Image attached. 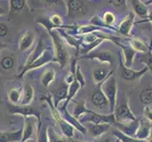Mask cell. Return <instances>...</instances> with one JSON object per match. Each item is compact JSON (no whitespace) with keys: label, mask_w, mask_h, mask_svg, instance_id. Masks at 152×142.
Segmentation results:
<instances>
[{"label":"cell","mask_w":152,"mask_h":142,"mask_svg":"<svg viewBox=\"0 0 152 142\" xmlns=\"http://www.w3.org/2000/svg\"><path fill=\"white\" fill-rule=\"evenodd\" d=\"M48 33L50 35L54 46V52H55L54 62L58 63L61 65V69H64L67 65L68 62H69V52L67 50L64 41L60 36V33L58 32L57 29H52Z\"/></svg>","instance_id":"1"},{"label":"cell","mask_w":152,"mask_h":142,"mask_svg":"<svg viewBox=\"0 0 152 142\" xmlns=\"http://www.w3.org/2000/svg\"><path fill=\"white\" fill-rule=\"evenodd\" d=\"M113 70L110 73L109 77L105 80L102 85V89L107 97L110 104V114H114L116 108V99H117V82L115 77L113 75Z\"/></svg>","instance_id":"2"},{"label":"cell","mask_w":152,"mask_h":142,"mask_svg":"<svg viewBox=\"0 0 152 142\" xmlns=\"http://www.w3.org/2000/svg\"><path fill=\"white\" fill-rule=\"evenodd\" d=\"M42 99H45V101L48 103L49 107H50V109H51L52 116H53V118H54V119L56 120V122L60 125V127H61V130L62 134H64V135L66 136V138H72L73 136L75 135V133H74L75 128L73 127V126H72L69 122H67L64 118H61L60 111L58 110V108L55 107V105H54V103H53V99H52L51 96H45V97H43V98H42Z\"/></svg>","instance_id":"3"},{"label":"cell","mask_w":152,"mask_h":142,"mask_svg":"<svg viewBox=\"0 0 152 142\" xmlns=\"http://www.w3.org/2000/svg\"><path fill=\"white\" fill-rule=\"evenodd\" d=\"M114 116H115V119H116V122L120 124L132 123L137 119L135 115L132 113V109H130L127 99L121 102L115 108Z\"/></svg>","instance_id":"4"},{"label":"cell","mask_w":152,"mask_h":142,"mask_svg":"<svg viewBox=\"0 0 152 142\" xmlns=\"http://www.w3.org/2000/svg\"><path fill=\"white\" fill-rule=\"evenodd\" d=\"M91 116L90 117H86L84 115L83 118L80 119V122L82 124V122H89L91 124H110L111 126H115L117 125L116 119H115V116L114 114H109V115H102V114H98L94 111H91V113H89Z\"/></svg>","instance_id":"5"},{"label":"cell","mask_w":152,"mask_h":142,"mask_svg":"<svg viewBox=\"0 0 152 142\" xmlns=\"http://www.w3.org/2000/svg\"><path fill=\"white\" fill-rule=\"evenodd\" d=\"M119 67H120V76H121L123 80L127 82H133L136 80H139V79L142 78L149 70L146 66H145L144 68L138 71L132 69V68H129L124 65V63L121 60V57H119Z\"/></svg>","instance_id":"6"},{"label":"cell","mask_w":152,"mask_h":142,"mask_svg":"<svg viewBox=\"0 0 152 142\" xmlns=\"http://www.w3.org/2000/svg\"><path fill=\"white\" fill-rule=\"evenodd\" d=\"M55 52H54V49H52L51 47H48V49H46L44 54L42 55L38 60H36L32 65L28 66V67H24L22 72H21V74L19 75V77H23L24 74H26L28 71L29 70H32V69H36V68H39L41 66H43L44 65H46L48 64L50 62H54V59H55Z\"/></svg>","instance_id":"7"},{"label":"cell","mask_w":152,"mask_h":142,"mask_svg":"<svg viewBox=\"0 0 152 142\" xmlns=\"http://www.w3.org/2000/svg\"><path fill=\"white\" fill-rule=\"evenodd\" d=\"M9 112L10 114H18L24 117H34L37 118L38 121H41V112L38 109L31 106H24V105H8Z\"/></svg>","instance_id":"8"},{"label":"cell","mask_w":152,"mask_h":142,"mask_svg":"<svg viewBox=\"0 0 152 142\" xmlns=\"http://www.w3.org/2000/svg\"><path fill=\"white\" fill-rule=\"evenodd\" d=\"M82 58L89 60H96L103 64H108L109 65H113L114 62V55L113 52L109 50H94L87 55H83Z\"/></svg>","instance_id":"9"},{"label":"cell","mask_w":152,"mask_h":142,"mask_svg":"<svg viewBox=\"0 0 152 142\" xmlns=\"http://www.w3.org/2000/svg\"><path fill=\"white\" fill-rule=\"evenodd\" d=\"M103 82L99 83V85H96V86L94 87L93 94H92V102L96 107H97L99 109H104L107 106L110 107L109 101H108L107 97L105 96L103 89H102Z\"/></svg>","instance_id":"10"},{"label":"cell","mask_w":152,"mask_h":142,"mask_svg":"<svg viewBox=\"0 0 152 142\" xmlns=\"http://www.w3.org/2000/svg\"><path fill=\"white\" fill-rule=\"evenodd\" d=\"M134 21H135V14L134 13H129L127 16H126L121 23L119 24L117 30H118V33L122 34L124 36H128L129 37L130 35V31H132V26L134 24Z\"/></svg>","instance_id":"11"},{"label":"cell","mask_w":152,"mask_h":142,"mask_svg":"<svg viewBox=\"0 0 152 142\" xmlns=\"http://www.w3.org/2000/svg\"><path fill=\"white\" fill-rule=\"evenodd\" d=\"M64 3H66L68 17L74 18L77 15V13H84V10H85L84 1H80V0H68V1H64Z\"/></svg>","instance_id":"12"},{"label":"cell","mask_w":152,"mask_h":142,"mask_svg":"<svg viewBox=\"0 0 152 142\" xmlns=\"http://www.w3.org/2000/svg\"><path fill=\"white\" fill-rule=\"evenodd\" d=\"M46 50V46L44 43V40H43V37H41L40 40L38 41L37 45H36L35 49L32 50V52L29 54V56L28 57L27 59V62H26V65H25V67H28L29 65H31L33 64V63L38 60L39 58L44 54V52Z\"/></svg>","instance_id":"13"},{"label":"cell","mask_w":152,"mask_h":142,"mask_svg":"<svg viewBox=\"0 0 152 142\" xmlns=\"http://www.w3.org/2000/svg\"><path fill=\"white\" fill-rule=\"evenodd\" d=\"M36 122L37 121L34 119V117H25V128L23 138L21 142H26L33 138V135L35 133Z\"/></svg>","instance_id":"14"},{"label":"cell","mask_w":152,"mask_h":142,"mask_svg":"<svg viewBox=\"0 0 152 142\" xmlns=\"http://www.w3.org/2000/svg\"><path fill=\"white\" fill-rule=\"evenodd\" d=\"M114 44L117 45L120 49L123 50L124 58H125L124 65L127 67H129V68H132V65H133V61H134L135 55L137 54V51L134 50L130 46H125V45L118 43V42H116V43H114Z\"/></svg>","instance_id":"15"},{"label":"cell","mask_w":152,"mask_h":142,"mask_svg":"<svg viewBox=\"0 0 152 142\" xmlns=\"http://www.w3.org/2000/svg\"><path fill=\"white\" fill-rule=\"evenodd\" d=\"M152 134V131H151V125L148 121L146 120L141 118L140 119V126L136 132L135 135V138H137L139 140H148L150 135Z\"/></svg>","instance_id":"16"},{"label":"cell","mask_w":152,"mask_h":142,"mask_svg":"<svg viewBox=\"0 0 152 142\" xmlns=\"http://www.w3.org/2000/svg\"><path fill=\"white\" fill-rule=\"evenodd\" d=\"M24 128L14 132H0V142H21L23 138Z\"/></svg>","instance_id":"17"},{"label":"cell","mask_w":152,"mask_h":142,"mask_svg":"<svg viewBox=\"0 0 152 142\" xmlns=\"http://www.w3.org/2000/svg\"><path fill=\"white\" fill-rule=\"evenodd\" d=\"M111 71H110L107 67H104V66H98V67L94 68L93 69V79H94V82H95L96 85H99V83L103 82L109 77Z\"/></svg>","instance_id":"18"},{"label":"cell","mask_w":152,"mask_h":142,"mask_svg":"<svg viewBox=\"0 0 152 142\" xmlns=\"http://www.w3.org/2000/svg\"><path fill=\"white\" fill-rule=\"evenodd\" d=\"M35 39V34L33 31H27L19 41V49L21 51H26L30 49L31 46L33 45V42Z\"/></svg>","instance_id":"19"},{"label":"cell","mask_w":152,"mask_h":142,"mask_svg":"<svg viewBox=\"0 0 152 142\" xmlns=\"http://www.w3.org/2000/svg\"><path fill=\"white\" fill-rule=\"evenodd\" d=\"M129 44L130 46L132 47L134 50H136L137 52H141V53H148V52L152 49V43L150 46H148L145 44V42H144L143 40H141L139 38H130L129 39Z\"/></svg>","instance_id":"20"},{"label":"cell","mask_w":152,"mask_h":142,"mask_svg":"<svg viewBox=\"0 0 152 142\" xmlns=\"http://www.w3.org/2000/svg\"><path fill=\"white\" fill-rule=\"evenodd\" d=\"M130 3H132V7L133 9L134 14H137L138 16L144 19L148 18L149 14L148 6H145L141 0H132V1H130Z\"/></svg>","instance_id":"21"},{"label":"cell","mask_w":152,"mask_h":142,"mask_svg":"<svg viewBox=\"0 0 152 142\" xmlns=\"http://www.w3.org/2000/svg\"><path fill=\"white\" fill-rule=\"evenodd\" d=\"M68 90H69V86L64 85L55 91L53 95V103L56 108L59 107V105L61 102H64L66 101V99L68 97Z\"/></svg>","instance_id":"22"},{"label":"cell","mask_w":152,"mask_h":142,"mask_svg":"<svg viewBox=\"0 0 152 142\" xmlns=\"http://www.w3.org/2000/svg\"><path fill=\"white\" fill-rule=\"evenodd\" d=\"M111 128L110 124H91L90 127L88 128V131L90 132L93 138H99V136L103 135L105 133H107Z\"/></svg>","instance_id":"23"},{"label":"cell","mask_w":152,"mask_h":142,"mask_svg":"<svg viewBox=\"0 0 152 142\" xmlns=\"http://www.w3.org/2000/svg\"><path fill=\"white\" fill-rule=\"evenodd\" d=\"M61 111H64V119L66 120L67 122H69L73 127H74L75 129H77V131H80V133L82 134H86L87 132V129L84 127V125H82L80 122V120L77 119L76 118L73 117L72 115H70L69 113L67 112V110L66 109H62Z\"/></svg>","instance_id":"24"},{"label":"cell","mask_w":152,"mask_h":142,"mask_svg":"<svg viewBox=\"0 0 152 142\" xmlns=\"http://www.w3.org/2000/svg\"><path fill=\"white\" fill-rule=\"evenodd\" d=\"M33 98H34V89L30 85L27 83L24 87V91H23V95H22V99H21L20 104L24 105V106H27V105H28L33 101Z\"/></svg>","instance_id":"25"},{"label":"cell","mask_w":152,"mask_h":142,"mask_svg":"<svg viewBox=\"0 0 152 142\" xmlns=\"http://www.w3.org/2000/svg\"><path fill=\"white\" fill-rule=\"evenodd\" d=\"M80 89H81L80 87V85L77 82V81L75 79V81L73 82L71 85H69V90H68V97L66 99V101L64 102V104L61 105V110L62 109H66V106L68 105V103H69L73 99L75 98V96L77 95V93L78 92V90Z\"/></svg>","instance_id":"26"},{"label":"cell","mask_w":152,"mask_h":142,"mask_svg":"<svg viewBox=\"0 0 152 142\" xmlns=\"http://www.w3.org/2000/svg\"><path fill=\"white\" fill-rule=\"evenodd\" d=\"M92 110H88L86 108V102L85 101H80V102H75V107H74V112H73V117L76 118L77 119L80 120V118L83 115L91 113Z\"/></svg>","instance_id":"27"},{"label":"cell","mask_w":152,"mask_h":142,"mask_svg":"<svg viewBox=\"0 0 152 142\" xmlns=\"http://www.w3.org/2000/svg\"><path fill=\"white\" fill-rule=\"evenodd\" d=\"M55 80V70L53 68H46L42 74L41 77V83L45 87H48L53 81Z\"/></svg>","instance_id":"28"},{"label":"cell","mask_w":152,"mask_h":142,"mask_svg":"<svg viewBox=\"0 0 152 142\" xmlns=\"http://www.w3.org/2000/svg\"><path fill=\"white\" fill-rule=\"evenodd\" d=\"M140 102L145 106H148L152 103V85L146 88H144L139 96Z\"/></svg>","instance_id":"29"},{"label":"cell","mask_w":152,"mask_h":142,"mask_svg":"<svg viewBox=\"0 0 152 142\" xmlns=\"http://www.w3.org/2000/svg\"><path fill=\"white\" fill-rule=\"evenodd\" d=\"M10 13H18L22 10L27 4L26 0H10Z\"/></svg>","instance_id":"30"},{"label":"cell","mask_w":152,"mask_h":142,"mask_svg":"<svg viewBox=\"0 0 152 142\" xmlns=\"http://www.w3.org/2000/svg\"><path fill=\"white\" fill-rule=\"evenodd\" d=\"M113 135L116 136V138L121 142H145L144 140H139L135 138H132V136H129L127 135H125L122 132H120L119 130H117L116 128L113 130Z\"/></svg>","instance_id":"31"},{"label":"cell","mask_w":152,"mask_h":142,"mask_svg":"<svg viewBox=\"0 0 152 142\" xmlns=\"http://www.w3.org/2000/svg\"><path fill=\"white\" fill-rule=\"evenodd\" d=\"M48 142H67L64 136L58 135L52 127L48 128Z\"/></svg>","instance_id":"32"},{"label":"cell","mask_w":152,"mask_h":142,"mask_svg":"<svg viewBox=\"0 0 152 142\" xmlns=\"http://www.w3.org/2000/svg\"><path fill=\"white\" fill-rule=\"evenodd\" d=\"M8 98H9L10 102L15 104V103H18V102H21V99H22V94H21V92L18 90V89L12 88V89H10V90L9 91Z\"/></svg>","instance_id":"33"},{"label":"cell","mask_w":152,"mask_h":142,"mask_svg":"<svg viewBox=\"0 0 152 142\" xmlns=\"http://www.w3.org/2000/svg\"><path fill=\"white\" fill-rule=\"evenodd\" d=\"M15 64V61L12 57L10 56H6L4 57L3 59L0 62V65L5 70H9V69H12V68L14 66Z\"/></svg>","instance_id":"34"},{"label":"cell","mask_w":152,"mask_h":142,"mask_svg":"<svg viewBox=\"0 0 152 142\" xmlns=\"http://www.w3.org/2000/svg\"><path fill=\"white\" fill-rule=\"evenodd\" d=\"M140 62L144 63L145 65H146L145 66L152 72V49L148 52V53H145L143 56H141Z\"/></svg>","instance_id":"35"},{"label":"cell","mask_w":152,"mask_h":142,"mask_svg":"<svg viewBox=\"0 0 152 142\" xmlns=\"http://www.w3.org/2000/svg\"><path fill=\"white\" fill-rule=\"evenodd\" d=\"M102 20L104 21V23L106 25L113 27V25L116 22V16L114 15V13H113L111 12H106L103 14Z\"/></svg>","instance_id":"36"},{"label":"cell","mask_w":152,"mask_h":142,"mask_svg":"<svg viewBox=\"0 0 152 142\" xmlns=\"http://www.w3.org/2000/svg\"><path fill=\"white\" fill-rule=\"evenodd\" d=\"M75 79L77 81V82L80 85V87L83 88L86 85V81H85V78L83 76L82 72L80 70V66L77 65V69H76V73H75Z\"/></svg>","instance_id":"37"},{"label":"cell","mask_w":152,"mask_h":142,"mask_svg":"<svg viewBox=\"0 0 152 142\" xmlns=\"http://www.w3.org/2000/svg\"><path fill=\"white\" fill-rule=\"evenodd\" d=\"M49 21L51 25L53 26V29H57V28H61L62 27V18L60 16L59 14H53L52 16L49 18Z\"/></svg>","instance_id":"38"},{"label":"cell","mask_w":152,"mask_h":142,"mask_svg":"<svg viewBox=\"0 0 152 142\" xmlns=\"http://www.w3.org/2000/svg\"><path fill=\"white\" fill-rule=\"evenodd\" d=\"M144 115L148 121L152 122V109H150L149 106H145L144 108Z\"/></svg>","instance_id":"39"},{"label":"cell","mask_w":152,"mask_h":142,"mask_svg":"<svg viewBox=\"0 0 152 142\" xmlns=\"http://www.w3.org/2000/svg\"><path fill=\"white\" fill-rule=\"evenodd\" d=\"M8 26L5 23H0V37H5L8 34Z\"/></svg>","instance_id":"40"},{"label":"cell","mask_w":152,"mask_h":142,"mask_svg":"<svg viewBox=\"0 0 152 142\" xmlns=\"http://www.w3.org/2000/svg\"><path fill=\"white\" fill-rule=\"evenodd\" d=\"M109 3H111L115 7H122L126 5L125 0H111V1H109Z\"/></svg>","instance_id":"41"},{"label":"cell","mask_w":152,"mask_h":142,"mask_svg":"<svg viewBox=\"0 0 152 142\" xmlns=\"http://www.w3.org/2000/svg\"><path fill=\"white\" fill-rule=\"evenodd\" d=\"M145 22H150V23L152 24V12L149 13L148 18H145V19H144V20H141V21H139V22H137V23L139 24V23H145Z\"/></svg>","instance_id":"42"},{"label":"cell","mask_w":152,"mask_h":142,"mask_svg":"<svg viewBox=\"0 0 152 142\" xmlns=\"http://www.w3.org/2000/svg\"><path fill=\"white\" fill-rule=\"evenodd\" d=\"M98 142H112V141H111V138H103L101 139H99Z\"/></svg>","instance_id":"43"},{"label":"cell","mask_w":152,"mask_h":142,"mask_svg":"<svg viewBox=\"0 0 152 142\" xmlns=\"http://www.w3.org/2000/svg\"><path fill=\"white\" fill-rule=\"evenodd\" d=\"M5 14H7V10L0 6V15H5Z\"/></svg>","instance_id":"44"},{"label":"cell","mask_w":152,"mask_h":142,"mask_svg":"<svg viewBox=\"0 0 152 142\" xmlns=\"http://www.w3.org/2000/svg\"><path fill=\"white\" fill-rule=\"evenodd\" d=\"M145 6H148V5H152V0H145V1H142Z\"/></svg>","instance_id":"45"},{"label":"cell","mask_w":152,"mask_h":142,"mask_svg":"<svg viewBox=\"0 0 152 142\" xmlns=\"http://www.w3.org/2000/svg\"><path fill=\"white\" fill-rule=\"evenodd\" d=\"M6 46H7L6 45H4L3 43H1V42H0V49H3V47H6Z\"/></svg>","instance_id":"46"},{"label":"cell","mask_w":152,"mask_h":142,"mask_svg":"<svg viewBox=\"0 0 152 142\" xmlns=\"http://www.w3.org/2000/svg\"><path fill=\"white\" fill-rule=\"evenodd\" d=\"M26 142H37V140H35V139H33V138H31V139H29V140H28V141H26Z\"/></svg>","instance_id":"47"},{"label":"cell","mask_w":152,"mask_h":142,"mask_svg":"<svg viewBox=\"0 0 152 142\" xmlns=\"http://www.w3.org/2000/svg\"><path fill=\"white\" fill-rule=\"evenodd\" d=\"M148 142H152V134H151V135H150V138L148 139Z\"/></svg>","instance_id":"48"},{"label":"cell","mask_w":152,"mask_h":142,"mask_svg":"<svg viewBox=\"0 0 152 142\" xmlns=\"http://www.w3.org/2000/svg\"><path fill=\"white\" fill-rule=\"evenodd\" d=\"M72 142H82V141H78V140H72Z\"/></svg>","instance_id":"49"},{"label":"cell","mask_w":152,"mask_h":142,"mask_svg":"<svg viewBox=\"0 0 152 142\" xmlns=\"http://www.w3.org/2000/svg\"><path fill=\"white\" fill-rule=\"evenodd\" d=\"M116 142H121V141H120L119 139H117V141H116Z\"/></svg>","instance_id":"50"}]
</instances>
